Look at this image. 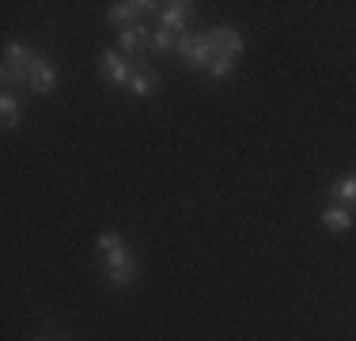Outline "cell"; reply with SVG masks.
<instances>
[{"label":"cell","instance_id":"6da1fadb","mask_svg":"<svg viewBox=\"0 0 356 341\" xmlns=\"http://www.w3.org/2000/svg\"><path fill=\"white\" fill-rule=\"evenodd\" d=\"M99 254H103V273L114 288H129L137 280V262L125 251V239L118 232H103L99 235Z\"/></svg>","mask_w":356,"mask_h":341},{"label":"cell","instance_id":"7a4b0ae2","mask_svg":"<svg viewBox=\"0 0 356 341\" xmlns=\"http://www.w3.org/2000/svg\"><path fill=\"white\" fill-rule=\"evenodd\" d=\"M35 61H38V54H35V49L19 46V42H8V46H4V72H0L4 88L12 91L15 84H23V88H27V80H31V68H35Z\"/></svg>","mask_w":356,"mask_h":341},{"label":"cell","instance_id":"3957f363","mask_svg":"<svg viewBox=\"0 0 356 341\" xmlns=\"http://www.w3.org/2000/svg\"><path fill=\"white\" fill-rule=\"evenodd\" d=\"M178 57L190 68H209L213 65V42H209V34L205 31L182 34V38H178Z\"/></svg>","mask_w":356,"mask_h":341},{"label":"cell","instance_id":"277c9868","mask_svg":"<svg viewBox=\"0 0 356 341\" xmlns=\"http://www.w3.org/2000/svg\"><path fill=\"white\" fill-rule=\"evenodd\" d=\"M99 68H103V80L114 84V88H129L133 72H137V65L125 61L122 49H103V54H99Z\"/></svg>","mask_w":356,"mask_h":341},{"label":"cell","instance_id":"5b68a950","mask_svg":"<svg viewBox=\"0 0 356 341\" xmlns=\"http://www.w3.org/2000/svg\"><path fill=\"white\" fill-rule=\"evenodd\" d=\"M205 34L213 42V57H224V61H239L243 57V34L235 27H213Z\"/></svg>","mask_w":356,"mask_h":341},{"label":"cell","instance_id":"8992f818","mask_svg":"<svg viewBox=\"0 0 356 341\" xmlns=\"http://www.w3.org/2000/svg\"><path fill=\"white\" fill-rule=\"evenodd\" d=\"M190 19H193V4L190 0H178V4H163L159 8V27L163 31H171V34H190L186 27H190Z\"/></svg>","mask_w":356,"mask_h":341},{"label":"cell","instance_id":"52a82bcc","mask_svg":"<svg viewBox=\"0 0 356 341\" xmlns=\"http://www.w3.org/2000/svg\"><path fill=\"white\" fill-rule=\"evenodd\" d=\"M57 84H61V72H57V65L49 61V57H42V54H38L35 68H31L27 88L35 91V95H49V91H57Z\"/></svg>","mask_w":356,"mask_h":341},{"label":"cell","instance_id":"ba28073f","mask_svg":"<svg viewBox=\"0 0 356 341\" xmlns=\"http://www.w3.org/2000/svg\"><path fill=\"white\" fill-rule=\"evenodd\" d=\"M163 4H152V0H125V4H114L110 8V23H122V27H133V23H140L144 15L159 12Z\"/></svg>","mask_w":356,"mask_h":341},{"label":"cell","instance_id":"9c48e42d","mask_svg":"<svg viewBox=\"0 0 356 341\" xmlns=\"http://www.w3.org/2000/svg\"><path fill=\"white\" fill-rule=\"evenodd\" d=\"M148 38H152V31L144 27V23H133V27H122V38H118V49H122L125 57H137L140 49H148Z\"/></svg>","mask_w":356,"mask_h":341},{"label":"cell","instance_id":"30bf717a","mask_svg":"<svg viewBox=\"0 0 356 341\" xmlns=\"http://www.w3.org/2000/svg\"><path fill=\"white\" fill-rule=\"evenodd\" d=\"M322 224H326V232H349L353 209L349 205H330V209H322Z\"/></svg>","mask_w":356,"mask_h":341},{"label":"cell","instance_id":"8fae6325","mask_svg":"<svg viewBox=\"0 0 356 341\" xmlns=\"http://www.w3.org/2000/svg\"><path fill=\"white\" fill-rule=\"evenodd\" d=\"M156 88H159V76L152 72V68H137V72H133L129 91H133L137 99H152V95H156Z\"/></svg>","mask_w":356,"mask_h":341},{"label":"cell","instance_id":"7c38bea8","mask_svg":"<svg viewBox=\"0 0 356 341\" xmlns=\"http://www.w3.org/2000/svg\"><path fill=\"white\" fill-rule=\"evenodd\" d=\"M0 118H4V129H15V125H19V118H23L19 99H15L12 91H4V95H0Z\"/></svg>","mask_w":356,"mask_h":341},{"label":"cell","instance_id":"4fadbf2b","mask_svg":"<svg viewBox=\"0 0 356 341\" xmlns=\"http://www.w3.org/2000/svg\"><path fill=\"white\" fill-rule=\"evenodd\" d=\"M148 49H152V54H159V57H163V54H171V49H178V34L163 31V27H159V31H152Z\"/></svg>","mask_w":356,"mask_h":341},{"label":"cell","instance_id":"5bb4252c","mask_svg":"<svg viewBox=\"0 0 356 341\" xmlns=\"http://www.w3.org/2000/svg\"><path fill=\"white\" fill-rule=\"evenodd\" d=\"M330 193H334V201H337V205H356V175L337 178Z\"/></svg>","mask_w":356,"mask_h":341},{"label":"cell","instance_id":"9a60e30c","mask_svg":"<svg viewBox=\"0 0 356 341\" xmlns=\"http://www.w3.org/2000/svg\"><path fill=\"white\" fill-rule=\"evenodd\" d=\"M205 72L213 76V80H227V76L235 72V61H224V57H213V65H209Z\"/></svg>","mask_w":356,"mask_h":341},{"label":"cell","instance_id":"2e32d148","mask_svg":"<svg viewBox=\"0 0 356 341\" xmlns=\"http://www.w3.org/2000/svg\"><path fill=\"white\" fill-rule=\"evenodd\" d=\"M38 341H46V338H38Z\"/></svg>","mask_w":356,"mask_h":341}]
</instances>
